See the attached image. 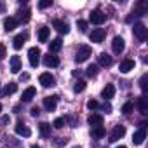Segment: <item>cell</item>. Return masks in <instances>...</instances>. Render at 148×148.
I'll use <instances>...</instances> for the list:
<instances>
[{
	"mask_svg": "<svg viewBox=\"0 0 148 148\" xmlns=\"http://www.w3.org/2000/svg\"><path fill=\"white\" fill-rule=\"evenodd\" d=\"M132 33H134V37H136L139 42H145L146 37H148V28H146L143 23H136L134 28H132Z\"/></svg>",
	"mask_w": 148,
	"mask_h": 148,
	"instance_id": "1",
	"label": "cell"
},
{
	"mask_svg": "<svg viewBox=\"0 0 148 148\" xmlns=\"http://www.w3.org/2000/svg\"><path fill=\"white\" fill-rule=\"evenodd\" d=\"M91 54H92V51H91L89 45H80L77 54H75V61L77 63H84V61H87L91 58Z\"/></svg>",
	"mask_w": 148,
	"mask_h": 148,
	"instance_id": "2",
	"label": "cell"
},
{
	"mask_svg": "<svg viewBox=\"0 0 148 148\" xmlns=\"http://www.w3.org/2000/svg\"><path fill=\"white\" fill-rule=\"evenodd\" d=\"M40 56H42V52H40L38 47H32V49L28 51V61H30V64H32L33 68L38 66V63H40Z\"/></svg>",
	"mask_w": 148,
	"mask_h": 148,
	"instance_id": "3",
	"label": "cell"
},
{
	"mask_svg": "<svg viewBox=\"0 0 148 148\" xmlns=\"http://www.w3.org/2000/svg\"><path fill=\"white\" fill-rule=\"evenodd\" d=\"M89 19H91V23H94V25H103V23L106 21V14H105L103 11H99V9H94V11L89 14Z\"/></svg>",
	"mask_w": 148,
	"mask_h": 148,
	"instance_id": "4",
	"label": "cell"
},
{
	"mask_svg": "<svg viewBox=\"0 0 148 148\" xmlns=\"http://www.w3.org/2000/svg\"><path fill=\"white\" fill-rule=\"evenodd\" d=\"M105 37H106V32H105L103 28H96V30H92V33L89 35L91 42H94V44L103 42V40H105Z\"/></svg>",
	"mask_w": 148,
	"mask_h": 148,
	"instance_id": "5",
	"label": "cell"
},
{
	"mask_svg": "<svg viewBox=\"0 0 148 148\" xmlns=\"http://www.w3.org/2000/svg\"><path fill=\"white\" fill-rule=\"evenodd\" d=\"M38 82L44 86V87H52V86H56V79L51 75V73H42V75L38 77Z\"/></svg>",
	"mask_w": 148,
	"mask_h": 148,
	"instance_id": "6",
	"label": "cell"
},
{
	"mask_svg": "<svg viewBox=\"0 0 148 148\" xmlns=\"http://www.w3.org/2000/svg\"><path fill=\"white\" fill-rule=\"evenodd\" d=\"M124 134H125V127H124V125H115L113 131H112V134H110V141L115 143V141H119L120 138H124Z\"/></svg>",
	"mask_w": 148,
	"mask_h": 148,
	"instance_id": "7",
	"label": "cell"
},
{
	"mask_svg": "<svg viewBox=\"0 0 148 148\" xmlns=\"http://www.w3.org/2000/svg\"><path fill=\"white\" fill-rule=\"evenodd\" d=\"M112 49H113L115 54L124 52V49H125V42H124V38H122V37H115L113 42H112Z\"/></svg>",
	"mask_w": 148,
	"mask_h": 148,
	"instance_id": "8",
	"label": "cell"
},
{
	"mask_svg": "<svg viewBox=\"0 0 148 148\" xmlns=\"http://www.w3.org/2000/svg\"><path fill=\"white\" fill-rule=\"evenodd\" d=\"M56 106H58V96H47V98H44V108L47 112H54Z\"/></svg>",
	"mask_w": 148,
	"mask_h": 148,
	"instance_id": "9",
	"label": "cell"
},
{
	"mask_svg": "<svg viewBox=\"0 0 148 148\" xmlns=\"http://www.w3.org/2000/svg\"><path fill=\"white\" fill-rule=\"evenodd\" d=\"M145 138H146V131H145V124H141V129L132 134V143L134 145H143Z\"/></svg>",
	"mask_w": 148,
	"mask_h": 148,
	"instance_id": "10",
	"label": "cell"
},
{
	"mask_svg": "<svg viewBox=\"0 0 148 148\" xmlns=\"http://www.w3.org/2000/svg\"><path fill=\"white\" fill-rule=\"evenodd\" d=\"M44 64L47 68H56V66H59V58L49 52L47 56H44Z\"/></svg>",
	"mask_w": 148,
	"mask_h": 148,
	"instance_id": "11",
	"label": "cell"
},
{
	"mask_svg": "<svg viewBox=\"0 0 148 148\" xmlns=\"http://www.w3.org/2000/svg\"><path fill=\"white\" fill-rule=\"evenodd\" d=\"M52 26H54V28H56L59 33H64V35L70 32V26H68V23H66V21H61V19H54V21H52Z\"/></svg>",
	"mask_w": 148,
	"mask_h": 148,
	"instance_id": "12",
	"label": "cell"
},
{
	"mask_svg": "<svg viewBox=\"0 0 148 148\" xmlns=\"http://www.w3.org/2000/svg\"><path fill=\"white\" fill-rule=\"evenodd\" d=\"M87 122H89L91 127H101V125H103V115H99V113H92V115H89Z\"/></svg>",
	"mask_w": 148,
	"mask_h": 148,
	"instance_id": "13",
	"label": "cell"
},
{
	"mask_svg": "<svg viewBox=\"0 0 148 148\" xmlns=\"http://www.w3.org/2000/svg\"><path fill=\"white\" fill-rule=\"evenodd\" d=\"M16 132H18L19 136H25V138H30V136H32V131L25 125L23 120H18V124H16Z\"/></svg>",
	"mask_w": 148,
	"mask_h": 148,
	"instance_id": "14",
	"label": "cell"
},
{
	"mask_svg": "<svg viewBox=\"0 0 148 148\" xmlns=\"http://www.w3.org/2000/svg\"><path fill=\"white\" fill-rule=\"evenodd\" d=\"M134 64H136V63H134L132 59H124V61L120 63V66H119V70H120L122 73H129L131 70H134Z\"/></svg>",
	"mask_w": 148,
	"mask_h": 148,
	"instance_id": "15",
	"label": "cell"
},
{
	"mask_svg": "<svg viewBox=\"0 0 148 148\" xmlns=\"http://www.w3.org/2000/svg\"><path fill=\"white\" fill-rule=\"evenodd\" d=\"M115 96V87L112 86V84H106V87L101 91V98H105V101H108V99H112Z\"/></svg>",
	"mask_w": 148,
	"mask_h": 148,
	"instance_id": "16",
	"label": "cell"
},
{
	"mask_svg": "<svg viewBox=\"0 0 148 148\" xmlns=\"http://www.w3.org/2000/svg\"><path fill=\"white\" fill-rule=\"evenodd\" d=\"M35 94H37V89H35V87H28V89H25V91H23L21 99H23L25 103H28V101H32V99L35 98Z\"/></svg>",
	"mask_w": 148,
	"mask_h": 148,
	"instance_id": "17",
	"label": "cell"
},
{
	"mask_svg": "<svg viewBox=\"0 0 148 148\" xmlns=\"http://www.w3.org/2000/svg\"><path fill=\"white\" fill-rule=\"evenodd\" d=\"M16 91H18V84H16V82H9V84L2 89L0 96H9V94H14Z\"/></svg>",
	"mask_w": 148,
	"mask_h": 148,
	"instance_id": "18",
	"label": "cell"
},
{
	"mask_svg": "<svg viewBox=\"0 0 148 148\" xmlns=\"http://www.w3.org/2000/svg\"><path fill=\"white\" fill-rule=\"evenodd\" d=\"M18 26V19L16 18H5L4 19V30L5 32H12Z\"/></svg>",
	"mask_w": 148,
	"mask_h": 148,
	"instance_id": "19",
	"label": "cell"
},
{
	"mask_svg": "<svg viewBox=\"0 0 148 148\" xmlns=\"http://www.w3.org/2000/svg\"><path fill=\"white\" fill-rule=\"evenodd\" d=\"M25 42H26V35H23V33H21V35H16L14 40H12V47H14L16 51H19V49L25 45Z\"/></svg>",
	"mask_w": 148,
	"mask_h": 148,
	"instance_id": "20",
	"label": "cell"
},
{
	"mask_svg": "<svg viewBox=\"0 0 148 148\" xmlns=\"http://www.w3.org/2000/svg\"><path fill=\"white\" fill-rule=\"evenodd\" d=\"M98 61H99V66H110V64L113 63L112 56H110V54H106V52H101V54L98 56Z\"/></svg>",
	"mask_w": 148,
	"mask_h": 148,
	"instance_id": "21",
	"label": "cell"
},
{
	"mask_svg": "<svg viewBox=\"0 0 148 148\" xmlns=\"http://www.w3.org/2000/svg\"><path fill=\"white\" fill-rule=\"evenodd\" d=\"M38 131H40V136H42V138H49V136H51V124L40 122V124H38Z\"/></svg>",
	"mask_w": 148,
	"mask_h": 148,
	"instance_id": "22",
	"label": "cell"
},
{
	"mask_svg": "<svg viewBox=\"0 0 148 148\" xmlns=\"http://www.w3.org/2000/svg\"><path fill=\"white\" fill-rule=\"evenodd\" d=\"M19 70H21V59H19V56H12L11 58V71L18 73Z\"/></svg>",
	"mask_w": 148,
	"mask_h": 148,
	"instance_id": "23",
	"label": "cell"
},
{
	"mask_svg": "<svg viewBox=\"0 0 148 148\" xmlns=\"http://www.w3.org/2000/svg\"><path fill=\"white\" fill-rule=\"evenodd\" d=\"M138 108H139V112H141L143 115H146V113H148V101H146V98H145V96L138 98Z\"/></svg>",
	"mask_w": 148,
	"mask_h": 148,
	"instance_id": "24",
	"label": "cell"
},
{
	"mask_svg": "<svg viewBox=\"0 0 148 148\" xmlns=\"http://www.w3.org/2000/svg\"><path fill=\"white\" fill-rule=\"evenodd\" d=\"M61 47H63V40H61V38H54V40L49 44V52H58Z\"/></svg>",
	"mask_w": 148,
	"mask_h": 148,
	"instance_id": "25",
	"label": "cell"
},
{
	"mask_svg": "<svg viewBox=\"0 0 148 148\" xmlns=\"http://www.w3.org/2000/svg\"><path fill=\"white\" fill-rule=\"evenodd\" d=\"M49 28L47 26H42V28H38V42H47V38H49Z\"/></svg>",
	"mask_w": 148,
	"mask_h": 148,
	"instance_id": "26",
	"label": "cell"
},
{
	"mask_svg": "<svg viewBox=\"0 0 148 148\" xmlns=\"http://www.w3.org/2000/svg\"><path fill=\"white\" fill-rule=\"evenodd\" d=\"M106 134V131H105V127L101 125V127H92V131H91V136L94 138V139H99V138H103Z\"/></svg>",
	"mask_w": 148,
	"mask_h": 148,
	"instance_id": "27",
	"label": "cell"
},
{
	"mask_svg": "<svg viewBox=\"0 0 148 148\" xmlns=\"http://www.w3.org/2000/svg\"><path fill=\"white\" fill-rule=\"evenodd\" d=\"M98 68H99L98 64H89V66H87L86 73H87V77H89V79H94V77L98 75Z\"/></svg>",
	"mask_w": 148,
	"mask_h": 148,
	"instance_id": "28",
	"label": "cell"
},
{
	"mask_svg": "<svg viewBox=\"0 0 148 148\" xmlns=\"http://www.w3.org/2000/svg\"><path fill=\"white\" fill-rule=\"evenodd\" d=\"M19 21L21 23H28L30 21V9H25L19 12Z\"/></svg>",
	"mask_w": 148,
	"mask_h": 148,
	"instance_id": "29",
	"label": "cell"
},
{
	"mask_svg": "<svg viewBox=\"0 0 148 148\" xmlns=\"http://www.w3.org/2000/svg\"><path fill=\"white\" fill-rule=\"evenodd\" d=\"M132 110H134V105H132L131 101H127V103H125V105L122 106V113H124V115H129V113H131Z\"/></svg>",
	"mask_w": 148,
	"mask_h": 148,
	"instance_id": "30",
	"label": "cell"
},
{
	"mask_svg": "<svg viewBox=\"0 0 148 148\" xmlns=\"http://www.w3.org/2000/svg\"><path fill=\"white\" fill-rule=\"evenodd\" d=\"M52 145H54L56 148H61V146L66 145V139H64V138H54V139H52Z\"/></svg>",
	"mask_w": 148,
	"mask_h": 148,
	"instance_id": "31",
	"label": "cell"
},
{
	"mask_svg": "<svg viewBox=\"0 0 148 148\" xmlns=\"http://www.w3.org/2000/svg\"><path fill=\"white\" fill-rule=\"evenodd\" d=\"M84 89H86V80H79L75 84V87H73V91H75V92H82Z\"/></svg>",
	"mask_w": 148,
	"mask_h": 148,
	"instance_id": "32",
	"label": "cell"
},
{
	"mask_svg": "<svg viewBox=\"0 0 148 148\" xmlns=\"http://www.w3.org/2000/svg\"><path fill=\"white\" fill-rule=\"evenodd\" d=\"M64 124H66V119H63V117H59V119H56V120L52 122V125H54L56 129H61Z\"/></svg>",
	"mask_w": 148,
	"mask_h": 148,
	"instance_id": "33",
	"label": "cell"
},
{
	"mask_svg": "<svg viewBox=\"0 0 148 148\" xmlns=\"http://www.w3.org/2000/svg\"><path fill=\"white\" fill-rule=\"evenodd\" d=\"M77 28H79V30L84 33V32L87 30V21H84V19H79V21H77Z\"/></svg>",
	"mask_w": 148,
	"mask_h": 148,
	"instance_id": "34",
	"label": "cell"
},
{
	"mask_svg": "<svg viewBox=\"0 0 148 148\" xmlns=\"http://www.w3.org/2000/svg\"><path fill=\"white\" fill-rule=\"evenodd\" d=\"M52 5V0H42V2H38V7L40 9H47Z\"/></svg>",
	"mask_w": 148,
	"mask_h": 148,
	"instance_id": "35",
	"label": "cell"
},
{
	"mask_svg": "<svg viewBox=\"0 0 148 148\" xmlns=\"http://www.w3.org/2000/svg\"><path fill=\"white\" fill-rule=\"evenodd\" d=\"M146 80H148V73H145V75L141 77V80H139V86H141L143 91H146Z\"/></svg>",
	"mask_w": 148,
	"mask_h": 148,
	"instance_id": "36",
	"label": "cell"
},
{
	"mask_svg": "<svg viewBox=\"0 0 148 148\" xmlns=\"http://www.w3.org/2000/svg\"><path fill=\"white\" fill-rule=\"evenodd\" d=\"M98 106H99V105H98L96 99H89V101H87V108H89V110H96Z\"/></svg>",
	"mask_w": 148,
	"mask_h": 148,
	"instance_id": "37",
	"label": "cell"
},
{
	"mask_svg": "<svg viewBox=\"0 0 148 148\" xmlns=\"http://www.w3.org/2000/svg\"><path fill=\"white\" fill-rule=\"evenodd\" d=\"M5 56H7V49H5V45H4V44H0V61H2Z\"/></svg>",
	"mask_w": 148,
	"mask_h": 148,
	"instance_id": "38",
	"label": "cell"
},
{
	"mask_svg": "<svg viewBox=\"0 0 148 148\" xmlns=\"http://www.w3.org/2000/svg\"><path fill=\"white\" fill-rule=\"evenodd\" d=\"M30 113H32V115H33V117H38V113H40V110H38V108H37V106H33V108H32V110H30Z\"/></svg>",
	"mask_w": 148,
	"mask_h": 148,
	"instance_id": "39",
	"label": "cell"
},
{
	"mask_svg": "<svg viewBox=\"0 0 148 148\" xmlns=\"http://www.w3.org/2000/svg\"><path fill=\"white\" fill-rule=\"evenodd\" d=\"M103 110H105L106 113H110V112H112V105H110V103H105V105H103Z\"/></svg>",
	"mask_w": 148,
	"mask_h": 148,
	"instance_id": "40",
	"label": "cell"
},
{
	"mask_svg": "<svg viewBox=\"0 0 148 148\" xmlns=\"http://www.w3.org/2000/svg\"><path fill=\"white\" fill-rule=\"evenodd\" d=\"M30 148H40V146H38V145H32Z\"/></svg>",
	"mask_w": 148,
	"mask_h": 148,
	"instance_id": "41",
	"label": "cell"
},
{
	"mask_svg": "<svg viewBox=\"0 0 148 148\" xmlns=\"http://www.w3.org/2000/svg\"><path fill=\"white\" fill-rule=\"evenodd\" d=\"M0 11H4V4L2 2H0Z\"/></svg>",
	"mask_w": 148,
	"mask_h": 148,
	"instance_id": "42",
	"label": "cell"
},
{
	"mask_svg": "<svg viewBox=\"0 0 148 148\" xmlns=\"http://www.w3.org/2000/svg\"><path fill=\"white\" fill-rule=\"evenodd\" d=\"M117 148H127V146H117Z\"/></svg>",
	"mask_w": 148,
	"mask_h": 148,
	"instance_id": "43",
	"label": "cell"
},
{
	"mask_svg": "<svg viewBox=\"0 0 148 148\" xmlns=\"http://www.w3.org/2000/svg\"><path fill=\"white\" fill-rule=\"evenodd\" d=\"M0 112H2V105H0Z\"/></svg>",
	"mask_w": 148,
	"mask_h": 148,
	"instance_id": "44",
	"label": "cell"
},
{
	"mask_svg": "<svg viewBox=\"0 0 148 148\" xmlns=\"http://www.w3.org/2000/svg\"><path fill=\"white\" fill-rule=\"evenodd\" d=\"M75 148H79V146H75Z\"/></svg>",
	"mask_w": 148,
	"mask_h": 148,
	"instance_id": "45",
	"label": "cell"
}]
</instances>
